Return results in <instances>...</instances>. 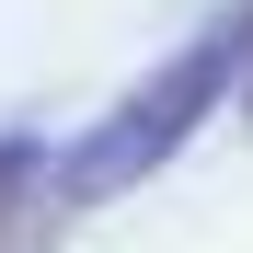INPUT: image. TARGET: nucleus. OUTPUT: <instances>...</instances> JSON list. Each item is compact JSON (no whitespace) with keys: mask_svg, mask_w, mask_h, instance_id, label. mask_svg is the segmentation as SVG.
Segmentation results:
<instances>
[{"mask_svg":"<svg viewBox=\"0 0 253 253\" xmlns=\"http://www.w3.org/2000/svg\"><path fill=\"white\" fill-rule=\"evenodd\" d=\"M242 69H253V12H230V23H207L196 46H173L138 92L92 126V138L58 161V207H104V196H126L138 173H161V161H173L196 126L230 104V81H242Z\"/></svg>","mask_w":253,"mask_h":253,"instance_id":"f257e3e1","label":"nucleus"},{"mask_svg":"<svg viewBox=\"0 0 253 253\" xmlns=\"http://www.w3.org/2000/svg\"><path fill=\"white\" fill-rule=\"evenodd\" d=\"M35 207H46V150L35 138H0V253L35 230Z\"/></svg>","mask_w":253,"mask_h":253,"instance_id":"f03ea898","label":"nucleus"}]
</instances>
